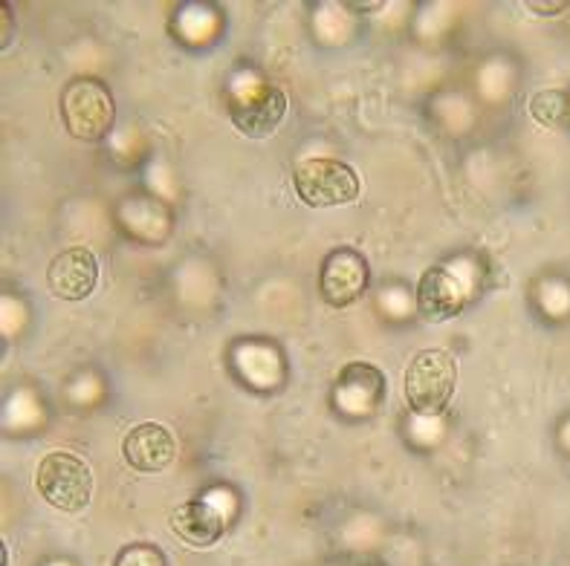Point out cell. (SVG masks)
<instances>
[{
    "label": "cell",
    "instance_id": "obj_1",
    "mask_svg": "<svg viewBox=\"0 0 570 566\" xmlns=\"http://www.w3.org/2000/svg\"><path fill=\"white\" fill-rule=\"evenodd\" d=\"M38 495L50 503L58 512L87 509V503L94 497V471L85 459L67 451H52L38 463L36 474Z\"/></svg>",
    "mask_w": 570,
    "mask_h": 566
},
{
    "label": "cell",
    "instance_id": "obj_2",
    "mask_svg": "<svg viewBox=\"0 0 570 566\" xmlns=\"http://www.w3.org/2000/svg\"><path fill=\"white\" fill-rule=\"evenodd\" d=\"M458 365L446 350L417 352L405 370V399L414 414L438 416L455 394Z\"/></svg>",
    "mask_w": 570,
    "mask_h": 566
},
{
    "label": "cell",
    "instance_id": "obj_3",
    "mask_svg": "<svg viewBox=\"0 0 570 566\" xmlns=\"http://www.w3.org/2000/svg\"><path fill=\"white\" fill-rule=\"evenodd\" d=\"M61 116L70 137L96 142L114 128V96L99 79H76L61 93Z\"/></svg>",
    "mask_w": 570,
    "mask_h": 566
},
{
    "label": "cell",
    "instance_id": "obj_4",
    "mask_svg": "<svg viewBox=\"0 0 570 566\" xmlns=\"http://www.w3.org/2000/svg\"><path fill=\"white\" fill-rule=\"evenodd\" d=\"M293 186L311 208L351 206L360 197V177L340 159H304L293 171Z\"/></svg>",
    "mask_w": 570,
    "mask_h": 566
},
{
    "label": "cell",
    "instance_id": "obj_5",
    "mask_svg": "<svg viewBox=\"0 0 570 566\" xmlns=\"http://www.w3.org/2000/svg\"><path fill=\"white\" fill-rule=\"evenodd\" d=\"M368 287V260L356 249L331 251L322 264L318 289L331 307H351Z\"/></svg>",
    "mask_w": 570,
    "mask_h": 566
},
{
    "label": "cell",
    "instance_id": "obj_6",
    "mask_svg": "<svg viewBox=\"0 0 570 566\" xmlns=\"http://www.w3.org/2000/svg\"><path fill=\"white\" fill-rule=\"evenodd\" d=\"M229 113L235 128L246 137H269L282 125L284 113H287V96L275 85H258L246 96L232 99Z\"/></svg>",
    "mask_w": 570,
    "mask_h": 566
},
{
    "label": "cell",
    "instance_id": "obj_7",
    "mask_svg": "<svg viewBox=\"0 0 570 566\" xmlns=\"http://www.w3.org/2000/svg\"><path fill=\"white\" fill-rule=\"evenodd\" d=\"M47 284L61 301H85L99 284V260L85 246L61 251L47 269Z\"/></svg>",
    "mask_w": 570,
    "mask_h": 566
},
{
    "label": "cell",
    "instance_id": "obj_8",
    "mask_svg": "<svg viewBox=\"0 0 570 566\" xmlns=\"http://www.w3.org/2000/svg\"><path fill=\"white\" fill-rule=\"evenodd\" d=\"M125 463L137 471L154 474L163 471L177 457V439L171 430L159 423H142L137 428H130L122 439Z\"/></svg>",
    "mask_w": 570,
    "mask_h": 566
},
{
    "label": "cell",
    "instance_id": "obj_9",
    "mask_svg": "<svg viewBox=\"0 0 570 566\" xmlns=\"http://www.w3.org/2000/svg\"><path fill=\"white\" fill-rule=\"evenodd\" d=\"M466 295L461 289V280L449 272L446 266H432L423 272L417 284V309L426 321H449L461 316Z\"/></svg>",
    "mask_w": 570,
    "mask_h": 566
},
{
    "label": "cell",
    "instance_id": "obj_10",
    "mask_svg": "<svg viewBox=\"0 0 570 566\" xmlns=\"http://www.w3.org/2000/svg\"><path fill=\"white\" fill-rule=\"evenodd\" d=\"M385 396V376L371 365H347L336 379L333 399L345 414H371Z\"/></svg>",
    "mask_w": 570,
    "mask_h": 566
},
{
    "label": "cell",
    "instance_id": "obj_11",
    "mask_svg": "<svg viewBox=\"0 0 570 566\" xmlns=\"http://www.w3.org/2000/svg\"><path fill=\"white\" fill-rule=\"evenodd\" d=\"M171 529L188 546H212L226 529L224 515L206 500H188L171 515Z\"/></svg>",
    "mask_w": 570,
    "mask_h": 566
},
{
    "label": "cell",
    "instance_id": "obj_12",
    "mask_svg": "<svg viewBox=\"0 0 570 566\" xmlns=\"http://www.w3.org/2000/svg\"><path fill=\"white\" fill-rule=\"evenodd\" d=\"M530 113L544 128H562L570 116V101L562 90H542L530 101Z\"/></svg>",
    "mask_w": 570,
    "mask_h": 566
},
{
    "label": "cell",
    "instance_id": "obj_13",
    "mask_svg": "<svg viewBox=\"0 0 570 566\" xmlns=\"http://www.w3.org/2000/svg\"><path fill=\"white\" fill-rule=\"evenodd\" d=\"M114 566H168L166 555L159 553L151 544H134L125 546L122 553L116 555Z\"/></svg>",
    "mask_w": 570,
    "mask_h": 566
},
{
    "label": "cell",
    "instance_id": "obj_14",
    "mask_svg": "<svg viewBox=\"0 0 570 566\" xmlns=\"http://www.w3.org/2000/svg\"><path fill=\"white\" fill-rule=\"evenodd\" d=\"M533 9H539V12H562L564 3H553V7H542V3H530Z\"/></svg>",
    "mask_w": 570,
    "mask_h": 566
}]
</instances>
